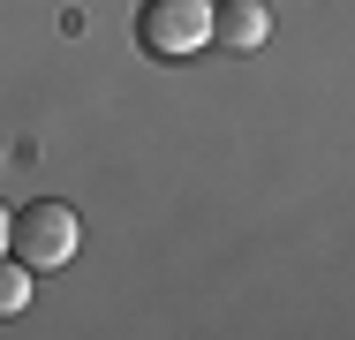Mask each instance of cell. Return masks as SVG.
I'll list each match as a JSON object with an SVG mask.
<instances>
[{
  "label": "cell",
  "mask_w": 355,
  "mask_h": 340,
  "mask_svg": "<svg viewBox=\"0 0 355 340\" xmlns=\"http://www.w3.org/2000/svg\"><path fill=\"white\" fill-rule=\"evenodd\" d=\"M219 38V0H144L137 8V46L151 61H189Z\"/></svg>",
  "instance_id": "1"
},
{
  "label": "cell",
  "mask_w": 355,
  "mask_h": 340,
  "mask_svg": "<svg viewBox=\"0 0 355 340\" xmlns=\"http://www.w3.org/2000/svg\"><path fill=\"white\" fill-rule=\"evenodd\" d=\"M8 250H15L31 272H61L76 250H83V227H76V212L61 197H38V204L15 212V242H8Z\"/></svg>",
  "instance_id": "2"
},
{
  "label": "cell",
  "mask_w": 355,
  "mask_h": 340,
  "mask_svg": "<svg viewBox=\"0 0 355 340\" xmlns=\"http://www.w3.org/2000/svg\"><path fill=\"white\" fill-rule=\"evenodd\" d=\"M265 38H272V8H265V0H219V46L257 53Z\"/></svg>",
  "instance_id": "3"
},
{
  "label": "cell",
  "mask_w": 355,
  "mask_h": 340,
  "mask_svg": "<svg viewBox=\"0 0 355 340\" xmlns=\"http://www.w3.org/2000/svg\"><path fill=\"white\" fill-rule=\"evenodd\" d=\"M31 280L38 272L23 265V257H0V318H23L31 310Z\"/></svg>",
  "instance_id": "4"
},
{
  "label": "cell",
  "mask_w": 355,
  "mask_h": 340,
  "mask_svg": "<svg viewBox=\"0 0 355 340\" xmlns=\"http://www.w3.org/2000/svg\"><path fill=\"white\" fill-rule=\"evenodd\" d=\"M8 242H15V219H8V212H0V257H8Z\"/></svg>",
  "instance_id": "5"
}]
</instances>
